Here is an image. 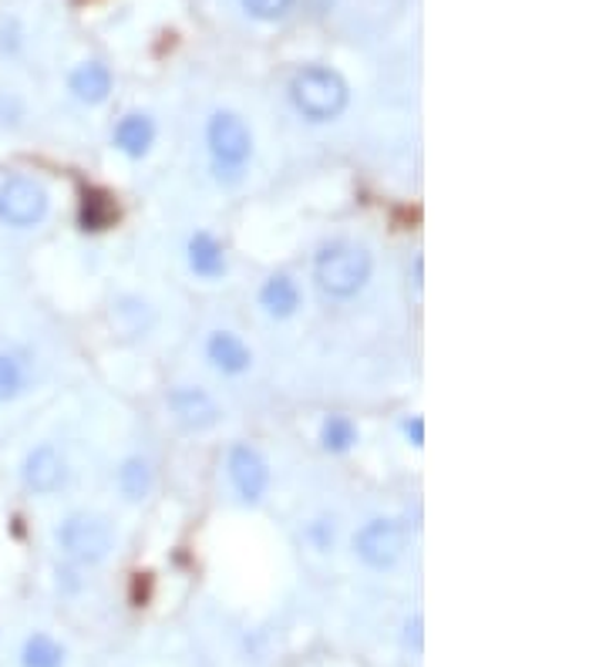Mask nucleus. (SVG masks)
Wrapping results in <instances>:
<instances>
[{
	"mask_svg": "<svg viewBox=\"0 0 606 667\" xmlns=\"http://www.w3.org/2000/svg\"><path fill=\"white\" fill-rule=\"evenodd\" d=\"M206 145L212 166L222 173H243V166L253 156V132L250 125L237 115V112H212L209 125H206Z\"/></svg>",
	"mask_w": 606,
	"mask_h": 667,
	"instance_id": "4",
	"label": "nucleus"
},
{
	"mask_svg": "<svg viewBox=\"0 0 606 667\" xmlns=\"http://www.w3.org/2000/svg\"><path fill=\"white\" fill-rule=\"evenodd\" d=\"M374 277V257L357 243H327L314 257V280L334 301H351Z\"/></svg>",
	"mask_w": 606,
	"mask_h": 667,
	"instance_id": "2",
	"label": "nucleus"
},
{
	"mask_svg": "<svg viewBox=\"0 0 606 667\" xmlns=\"http://www.w3.org/2000/svg\"><path fill=\"white\" fill-rule=\"evenodd\" d=\"M51 209V196L44 183L31 176H8L0 183V222L14 230H31L38 222H44Z\"/></svg>",
	"mask_w": 606,
	"mask_h": 667,
	"instance_id": "6",
	"label": "nucleus"
},
{
	"mask_svg": "<svg viewBox=\"0 0 606 667\" xmlns=\"http://www.w3.org/2000/svg\"><path fill=\"white\" fill-rule=\"evenodd\" d=\"M260 308L276 317V321H286L300 311V286L290 273H273L263 280L260 286Z\"/></svg>",
	"mask_w": 606,
	"mask_h": 667,
	"instance_id": "13",
	"label": "nucleus"
},
{
	"mask_svg": "<svg viewBox=\"0 0 606 667\" xmlns=\"http://www.w3.org/2000/svg\"><path fill=\"white\" fill-rule=\"evenodd\" d=\"M240 4L257 21H280L283 14H290L293 0H240Z\"/></svg>",
	"mask_w": 606,
	"mask_h": 667,
	"instance_id": "21",
	"label": "nucleus"
},
{
	"mask_svg": "<svg viewBox=\"0 0 606 667\" xmlns=\"http://www.w3.org/2000/svg\"><path fill=\"white\" fill-rule=\"evenodd\" d=\"M169 411L182 428H192V431L212 428L222 418L216 398L202 388H192V385H179L169 392Z\"/></svg>",
	"mask_w": 606,
	"mask_h": 667,
	"instance_id": "9",
	"label": "nucleus"
},
{
	"mask_svg": "<svg viewBox=\"0 0 606 667\" xmlns=\"http://www.w3.org/2000/svg\"><path fill=\"white\" fill-rule=\"evenodd\" d=\"M31 388V367L18 351L0 347V405L18 402Z\"/></svg>",
	"mask_w": 606,
	"mask_h": 667,
	"instance_id": "15",
	"label": "nucleus"
},
{
	"mask_svg": "<svg viewBox=\"0 0 606 667\" xmlns=\"http://www.w3.org/2000/svg\"><path fill=\"white\" fill-rule=\"evenodd\" d=\"M226 472H230V482L243 502H260L270 492V466L253 445H243V441L233 445L230 459H226Z\"/></svg>",
	"mask_w": 606,
	"mask_h": 667,
	"instance_id": "8",
	"label": "nucleus"
},
{
	"mask_svg": "<svg viewBox=\"0 0 606 667\" xmlns=\"http://www.w3.org/2000/svg\"><path fill=\"white\" fill-rule=\"evenodd\" d=\"M206 357L216 371H222V375H247L253 367V351L233 331H212L206 337Z\"/></svg>",
	"mask_w": 606,
	"mask_h": 667,
	"instance_id": "10",
	"label": "nucleus"
},
{
	"mask_svg": "<svg viewBox=\"0 0 606 667\" xmlns=\"http://www.w3.org/2000/svg\"><path fill=\"white\" fill-rule=\"evenodd\" d=\"M321 445H324L327 452H334V456L351 452L354 445H357V425L347 415H331L321 425Z\"/></svg>",
	"mask_w": 606,
	"mask_h": 667,
	"instance_id": "17",
	"label": "nucleus"
},
{
	"mask_svg": "<svg viewBox=\"0 0 606 667\" xmlns=\"http://www.w3.org/2000/svg\"><path fill=\"white\" fill-rule=\"evenodd\" d=\"M290 102L307 122H334L344 115V108L351 102V88L341 71H334L327 64H307L293 74Z\"/></svg>",
	"mask_w": 606,
	"mask_h": 667,
	"instance_id": "1",
	"label": "nucleus"
},
{
	"mask_svg": "<svg viewBox=\"0 0 606 667\" xmlns=\"http://www.w3.org/2000/svg\"><path fill=\"white\" fill-rule=\"evenodd\" d=\"M118 216L115 202L108 192H98V189H88L85 199H82V230H105L108 222Z\"/></svg>",
	"mask_w": 606,
	"mask_h": 667,
	"instance_id": "19",
	"label": "nucleus"
},
{
	"mask_svg": "<svg viewBox=\"0 0 606 667\" xmlns=\"http://www.w3.org/2000/svg\"><path fill=\"white\" fill-rule=\"evenodd\" d=\"M21 664L24 667H64V647L48 634H34V637H28V644L21 650Z\"/></svg>",
	"mask_w": 606,
	"mask_h": 667,
	"instance_id": "18",
	"label": "nucleus"
},
{
	"mask_svg": "<svg viewBox=\"0 0 606 667\" xmlns=\"http://www.w3.org/2000/svg\"><path fill=\"white\" fill-rule=\"evenodd\" d=\"M67 88L85 105H102L112 95V71L102 61H82L67 74Z\"/></svg>",
	"mask_w": 606,
	"mask_h": 667,
	"instance_id": "11",
	"label": "nucleus"
},
{
	"mask_svg": "<svg viewBox=\"0 0 606 667\" xmlns=\"http://www.w3.org/2000/svg\"><path fill=\"white\" fill-rule=\"evenodd\" d=\"M405 435H408V441L415 445V449H421V445H425V418L421 415L408 418L405 421Z\"/></svg>",
	"mask_w": 606,
	"mask_h": 667,
	"instance_id": "22",
	"label": "nucleus"
},
{
	"mask_svg": "<svg viewBox=\"0 0 606 667\" xmlns=\"http://www.w3.org/2000/svg\"><path fill=\"white\" fill-rule=\"evenodd\" d=\"M21 479H24V486L34 496H54L67 482V459H64V452L58 449V445H51V441L34 445V449L24 456Z\"/></svg>",
	"mask_w": 606,
	"mask_h": 667,
	"instance_id": "7",
	"label": "nucleus"
},
{
	"mask_svg": "<svg viewBox=\"0 0 606 667\" xmlns=\"http://www.w3.org/2000/svg\"><path fill=\"white\" fill-rule=\"evenodd\" d=\"M186 260H189V270L202 280H219L226 273V247L206 230L189 240Z\"/></svg>",
	"mask_w": 606,
	"mask_h": 667,
	"instance_id": "14",
	"label": "nucleus"
},
{
	"mask_svg": "<svg viewBox=\"0 0 606 667\" xmlns=\"http://www.w3.org/2000/svg\"><path fill=\"white\" fill-rule=\"evenodd\" d=\"M112 142H115V148L122 156L142 159V156H148L152 142H156V122H152L148 115H142V112H132L115 125Z\"/></svg>",
	"mask_w": 606,
	"mask_h": 667,
	"instance_id": "12",
	"label": "nucleus"
},
{
	"mask_svg": "<svg viewBox=\"0 0 606 667\" xmlns=\"http://www.w3.org/2000/svg\"><path fill=\"white\" fill-rule=\"evenodd\" d=\"M115 317H118V327L128 331V334H145L148 324H152V308L138 296H122L115 304Z\"/></svg>",
	"mask_w": 606,
	"mask_h": 667,
	"instance_id": "20",
	"label": "nucleus"
},
{
	"mask_svg": "<svg viewBox=\"0 0 606 667\" xmlns=\"http://www.w3.org/2000/svg\"><path fill=\"white\" fill-rule=\"evenodd\" d=\"M405 550H408V527L401 523V519H391V515L367 519V523L354 536V553L370 570L398 566Z\"/></svg>",
	"mask_w": 606,
	"mask_h": 667,
	"instance_id": "5",
	"label": "nucleus"
},
{
	"mask_svg": "<svg viewBox=\"0 0 606 667\" xmlns=\"http://www.w3.org/2000/svg\"><path fill=\"white\" fill-rule=\"evenodd\" d=\"M152 482H156V476H152V466L145 459L132 456V459L122 462V469H118V492L128 502H142L152 492Z\"/></svg>",
	"mask_w": 606,
	"mask_h": 667,
	"instance_id": "16",
	"label": "nucleus"
},
{
	"mask_svg": "<svg viewBox=\"0 0 606 667\" xmlns=\"http://www.w3.org/2000/svg\"><path fill=\"white\" fill-rule=\"evenodd\" d=\"M54 543L71 563L95 566V563L108 560V553L115 550V530L105 515L82 509V512H71L61 519L54 530Z\"/></svg>",
	"mask_w": 606,
	"mask_h": 667,
	"instance_id": "3",
	"label": "nucleus"
}]
</instances>
